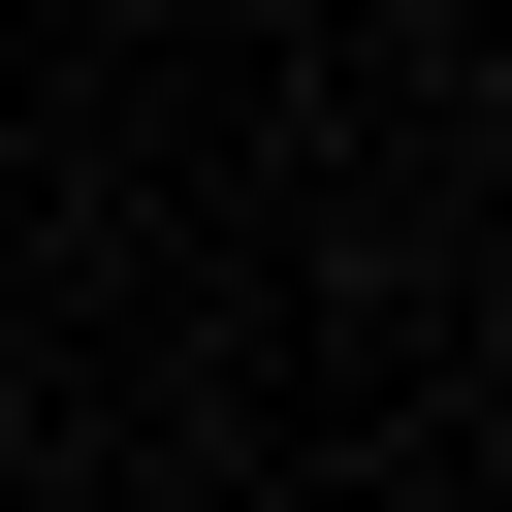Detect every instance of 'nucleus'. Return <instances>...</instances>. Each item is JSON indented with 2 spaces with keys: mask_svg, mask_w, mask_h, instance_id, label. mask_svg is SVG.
Segmentation results:
<instances>
[{
  "mask_svg": "<svg viewBox=\"0 0 512 512\" xmlns=\"http://www.w3.org/2000/svg\"><path fill=\"white\" fill-rule=\"evenodd\" d=\"M480 160H512V96H480Z\"/></svg>",
  "mask_w": 512,
  "mask_h": 512,
  "instance_id": "1",
  "label": "nucleus"
}]
</instances>
